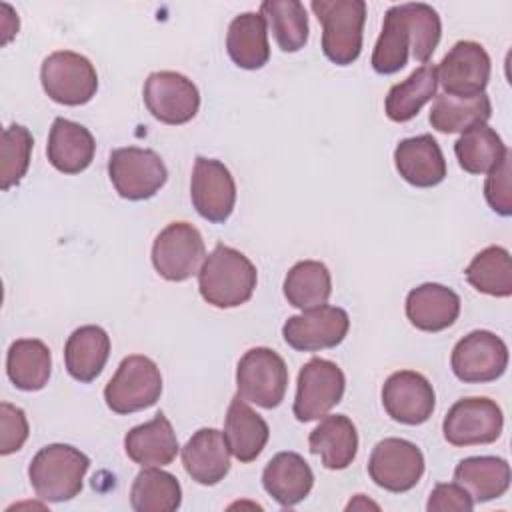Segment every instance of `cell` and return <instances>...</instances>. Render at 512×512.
I'll return each instance as SVG.
<instances>
[{"label":"cell","mask_w":512,"mask_h":512,"mask_svg":"<svg viewBox=\"0 0 512 512\" xmlns=\"http://www.w3.org/2000/svg\"><path fill=\"white\" fill-rule=\"evenodd\" d=\"M504 428L502 408L486 396L460 398L452 404L442 422L448 444L464 448L476 444H492Z\"/></svg>","instance_id":"8fae6325"},{"label":"cell","mask_w":512,"mask_h":512,"mask_svg":"<svg viewBox=\"0 0 512 512\" xmlns=\"http://www.w3.org/2000/svg\"><path fill=\"white\" fill-rule=\"evenodd\" d=\"M30 428L22 408L2 402L0 404V454L8 456L18 452L28 440Z\"/></svg>","instance_id":"ab89813d"},{"label":"cell","mask_w":512,"mask_h":512,"mask_svg":"<svg viewBox=\"0 0 512 512\" xmlns=\"http://www.w3.org/2000/svg\"><path fill=\"white\" fill-rule=\"evenodd\" d=\"M144 104L148 112L170 126L190 122L200 108V92L196 84L180 72H152L144 82Z\"/></svg>","instance_id":"5bb4252c"},{"label":"cell","mask_w":512,"mask_h":512,"mask_svg":"<svg viewBox=\"0 0 512 512\" xmlns=\"http://www.w3.org/2000/svg\"><path fill=\"white\" fill-rule=\"evenodd\" d=\"M238 396L260 408H276L288 388V368L284 358L266 346L244 352L236 366Z\"/></svg>","instance_id":"8992f818"},{"label":"cell","mask_w":512,"mask_h":512,"mask_svg":"<svg viewBox=\"0 0 512 512\" xmlns=\"http://www.w3.org/2000/svg\"><path fill=\"white\" fill-rule=\"evenodd\" d=\"M508 148L500 134L488 124H476L454 142V154L460 168L468 174H488L506 156Z\"/></svg>","instance_id":"836d02e7"},{"label":"cell","mask_w":512,"mask_h":512,"mask_svg":"<svg viewBox=\"0 0 512 512\" xmlns=\"http://www.w3.org/2000/svg\"><path fill=\"white\" fill-rule=\"evenodd\" d=\"M442 36L438 12L424 2L394 4L384 14L382 32L372 52V68L378 74L402 70L412 56L428 62Z\"/></svg>","instance_id":"6da1fadb"},{"label":"cell","mask_w":512,"mask_h":512,"mask_svg":"<svg viewBox=\"0 0 512 512\" xmlns=\"http://www.w3.org/2000/svg\"><path fill=\"white\" fill-rule=\"evenodd\" d=\"M474 508V502L470 498V494L458 484V482H440L434 486V490L430 492L426 510L428 512H470Z\"/></svg>","instance_id":"60d3db41"},{"label":"cell","mask_w":512,"mask_h":512,"mask_svg":"<svg viewBox=\"0 0 512 512\" xmlns=\"http://www.w3.org/2000/svg\"><path fill=\"white\" fill-rule=\"evenodd\" d=\"M382 406L386 414L406 426L424 424L436 406V394L426 376L414 370L390 374L382 386Z\"/></svg>","instance_id":"ac0fdd59"},{"label":"cell","mask_w":512,"mask_h":512,"mask_svg":"<svg viewBox=\"0 0 512 512\" xmlns=\"http://www.w3.org/2000/svg\"><path fill=\"white\" fill-rule=\"evenodd\" d=\"M368 474L376 486L388 492H408L424 474V456L410 440L384 438L370 452Z\"/></svg>","instance_id":"4fadbf2b"},{"label":"cell","mask_w":512,"mask_h":512,"mask_svg":"<svg viewBox=\"0 0 512 512\" xmlns=\"http://www.w3.org/2000/svg\"><path fill=\"white\" fill-rule=\"evenodd\" d=\"M438 76L436 66L422 64L416 68L406 80L394 84L384 100L386 116L392 122H408L412 120L420 108L436 96Z\"/></svg>","instance_id":"1f68e13d"},{"label":"cell","mask_w":512,"mask_h":512,"mask_svg":"<svg viewBox=\"0 0 512 512\" xmlns=\"http://www.w3.org/2000/svg\"><path fill=\"white\" fill-rule=\"evenodd\" d=\"M206 260L202 234L190 222H170L152 244V264L168 282H184L200 272Z\"/></svg>","instance_id":"9c48e42d"},{"label":"cell","mask_w":512,"mask_h":512,"mask_svg":"<svg viewBox=\"0 0 512 512\" xmlns=\"http://www.w3.org/2000/svg\"><path fill=\"white\" fill-rule=\"evenodd\" d=\"M256 266L240 250L216 244L198 272V290L214 308H236L246 304L256 288Z\"/></svg>","instance_id":"7a4b0ae2"},{"label":"cell","mask_w":512,"mask_h":512,"mask_svg":"<svg viewBox=\"0 0 512 512\" xmlns=\"http://www.w3.org/2000/svg\"><path fill=\"white\" fill-rule=\"evenodd\" d=\"M450 366L466 384L498 380L508 368V346L490 330H474L456 342Z\"/></svg>","instance_id":"7c38bea8"},{"label":"cell","mask_w":512,"mask_h":512,"mask_svg":"<svg viewBox=\"0 0 512 512\" xmlns=\"http://www.w3.org/2000/svg\"><path fill=\"white\" fill-rule=\"evenodd\" d=\"M40 82L48 98L64 106H82L98 90L94 64L72 50H56L46 56L40 68Z\"/></svg>","instance_id":"52a82bcc"},{"label":"cell","mask_w":512,"mask_h":512,"mask_svg":"<svg viewBox=\"0 0 512 512\" xmlns=\"http://www.w3.org/2000/svg\"><path fill=\"white\" fill-rule=\"evenodd\" d=\"M186 474L202 484L214 486L230 472V448L216 428H200L180 450Z\"/></svg>","instance_id":"d6986e66"},{"label":"cell","mask_w":512,"mask_h":512,"mask_svg":"<svg viewBox=\"0 0 512 512\" xmlns=\"http://www.w3.org/2000/svg\"><path fill=\"white\" fill-rule=\"evenodd\" d=\"M260 14L270 26L282 52H298L308 42V16L298 0H264Z\"/></svg>","instance_id":"8d00e7d4"},{"label":"cell","mask_w":512,"mask_h":512,"mask_svg":"<svg viewBox=\"0 0 512 512\" xmlns=\"http://www.w3.org/2000/svg\"><path fill=\"white\" fill-rule=\"evenodd\" d=\"M510 174H512V152L508 150L504 160L492 172H488V178L484 182V198L488 206L500 216L512 214Z\"/></svg>","instance_id":"f35d334b"},{"label":"cell","mask_w":512,"mask_h":512,"mask_svg":"<svg viewBox=\"0 0 512 512\" xmlns=\"http://www.w3.org/2000/svg\"><path fill=\"white\" fill-rule=\"evenodd\" d=\"M52 372L50 348L38 338L14 340L6 352V374L24 392L42 390Z\"/></svg>","instance_id":"f546056e"},{"label":"cell","mask_w":512,"mask_h":512,"mask_svg":"<svg viewBox=\"0 0 512 512\" xmlns=\"http://www.w3.org/2000/svg\"><path fill=\"white\" fill-rule=\"evenodd\" d=\"M492 116V102L486 92L470 98L440 94L430 110V126L442 134L466 132L476 124H486Z\"/></svg>","instance_id":"4dcf8cb0"},{"label":"cell","mask_w":512,"mask_h":512,"mask_svg":"<svg viewBox=\"0 0 512 512\" xmlns=\"http://www.w3.org/2000/svg\"><path fill=\"white\" fill-rule=\"evenodd\" d=\"M124 450L128 458L142 468H162L176 458L180 446L170 420L164 412H158L150 422L134 426L126 432Z\"/></svg>","instance_id":"cb8c5ba5"},{"label":"cell","mask_w":512,"mask_h":512,"mask_svg":"<svg viewBox=\"0 0 512 512\" xmlns=\"http://www.w3.org/2000/svg\"><path fill=\"white\" fill-rule=\"evenodd\" d=\"M182 504V488L174 474L148 466L140 470L130 488V506L136 512H174Z\"/></svg>","instance_id":"d6a6232c"},{"label":"cell","mask_w":512,"mask_h":512,"mask_svg":"<svg viewBox=\"0 0 512 512\" xmlns=\"http://www.w3.org/2000/svg\"><path fill=\"white\" fill-rule=\"evenodd\" d=\"M284 296L290 306L312 310L324 306L332 294V278L326 264L318 260L296 262L284 278Z\"/></svg>","instance_id":"e575fe53"},{"label":"cell","mask_w":512,"mask_h":512,"mask_svg":"<svg viewBox=\"0 0 512 512\" xmlns=\"http://www.w3.org/2000/svg\"><path fill=\"white\" fill-rule=\"evenodd\" d=\"M262 486L282 508H292L310 494L314 474L300 454L278 452L262 472Z\"/></svg>","instance_id":"603a6c76"},{"label":"cell","mask_w":512,"mask_h":512,"mask_svg":"<svg viewBox=\"0 0 512 512\" xmlns=\"http://www.w3.org/2000/svg\"><path fill=\"white\" fill-rule=\"evenodd\" d=\"M346 378L340 366L326 358H310L298 372L292 412L300 422L324 418L344 396Z\"/></svg>","instance_id":"30bf717a"},{"label":"cell","mask_w":512,"mask_h":512,"mask_svg":"<svg viewBox=\"0 0 512 512\" xmlns=\"http://www.w3.org/2000/svg\"><path fill=\"white\" fill-rule=\"evenodd\" d=\"M110 356V336L96 324L76 328L64 346V366L78 382H92Z\"/></svg>","instance_id":"4316f807"},{"label":"cell","mask_w":512,"mask_h":512,"mask_svg":"<svg viewBox=\"0 0 512 512\" xmlns=\"http://www.w3.org/2000/svg\"><path fill=\"white\" fill-rule=\"evenodd\" d=\"M436 76L444 94L460 98L478 96L490 80V56L482 44L460 40L436 66Z\"/></svg>","instance_id":"e0dca14e"},{"label":"cell","mask_w":512,"mask_h":512,"mask_svg":"<svg viewBox=\"0 0 512 512\" xmlns=\"http://www.w3.org/2000/svg\"><path fill=\"white\" fill-rule=\"evenodd\" d=\"M190 200L204 220L226 222L236 204V182L230 170L220 160L198 156L190 178Z\"/></svg>","instance_id":"9a60e30c"},{"label":"cell","mask_w":512,"mask_h":512,"mask_svg":"<svg viewBox=\"0 0 512 512\" xmlns=\"http://www.w3.org/2000/svg\"><path fill=\"white\" fill-rule=\"evenodd\" d=\"M394 166L416 188H432L446 178V160L432 134L400 140L394 150Z\"/></svg>","instance_id":"ffe728a7"},{"label":"cell","mask_w":512,"mask_h":512,"mask_svg":"<svg viewBox=\"0 0 512 512\" xmlns=\"http://www.w3.org/2000/svg\"><path fill=\"white\" fill-rule=\"evenodd\" d=\"M308 448L328 470L348 468L358 452V432L344 414L324 416L308 436Z\"/></svg>","instance_id":"d4e9b609"},{"label":"cell","mask_w":512,"mask_h":512,"mask_svg":"<svg viewBox=\"0 0 512 512\" xmlns=\"http://www.w3.org/2000/svg\"><path fill=\"white\" fill-rule=\"evenodd\" d=\"M458 482L474 504L500 498L510 488V464L498 456H468L454 468Z\"/></svg>","instance_id":"f1b7e54d"},{"label":"cell","mask_w":512,"mask_h":512,"mask_svg":"<svg viewBox=\"0 0 512 512\" xmlns=\"http://www.w3.org/2000/svg\"><path fill=\"white\" fill-rule=\"evenodd\" d=\"M460 314V296L436 282L412 288L406 296V318L422 332H440L450 328Z\"/></svg>","instance_id":"44dd1931"},{"label":"cell","mask_w":512,"mask_h":512,"mask_svg":"<svg viewBox=\"0 0 512 512\" xmlns=\"http://www.w3.org/2000/svg\"><path fill=\"white\" fill-rule=\"evenodd\" d=\"M96 152L92 132L68 118H54L48 134V162L62 174H80L86 170Z\"/></svg>","instance_id":"7402d4cb"},{"label":"cell","mask_w":512,"mask_h":512,"mask_svg":"<svg viewBox=\"0 0 512 512\" xmlns=\"http://www.w3.org/2000/svg\"><path fill=\"white\" fill-rule=\"evenodd\" d=\"M468 284L488 296L508 298L512 294V260L502 246L480 250L464 270Z\"/></svg>","instance_id":"d590c367"},{"label":"cell","mask_w":512,"mask_h":512,"mask_svg":"<svg viewBox=\"0 0 512 512\" xmlns=\"http://www.w3.org/2000/svg\"><path fill=\"white\" fill-rule=\"evenodd\" d=\"M32 134L26 126L12 124L4 128L0 140V188L6 192L28 172L32 154Z\"/></svg>","instance_id":"74e56055"},{"label":"cell","mask_w":512,"mask_h":512,"mask_svg":"<svg viewBox=\"0 0 512 512\" xmlns=\"http://www.w3.org/2000/svg\"><path fill=\"white\" fill-rule=\"evenodd\" d=\"M226 52L230 60L244 70H258L268 62V24L260 12H242L230 22Z\"/></svg>","instance_id":"83f0119b"},{"label":"cell","mask_w":512,"mask_h":512,"mask_svg":"<svg viewBox=\"0 0 512 512\" xmlns=\"http://www.w3.org/2000/svg\"><path fill=\"white\" fill-rule=\"evenodd\" d=\"M162 394V374L142 354L126 356L104 388L106 406L116 414H132L154 406Z\"/></svg>","instance_id":"5b68a950"},{"label":"cell","mask_w":512,"mask_h":512,"mask_svg":"<svg viewBox=\"0 0 512 512\" xmlns=\"http://www.w3.org/2000/svg\"><path fill=\"white\" fill-rule=\"evenodd\" d=\"M108 176L118 196L126 200H146L166 184L168 170L154 150L126 146L112 150Z\"/></svg>","instance_id":"ba28073f"},{"label":"cell","mask_w":512,"mask_h":512,"mask_svg":"<svg viewBox=\"0 0 512 512\" xmlns=\"http://www.w3.org/2000/svg\"><path fill=\"white\" fill-rule=\"evenodd\" d=\"M90 458L70 444H48L36 452L28 466V478L36 496L44 502H68L82 490Z\"/></svg>","instance_id":"3957f363"},{"label":"cell","mask_w":512,"mask_h":512,"mask_svg":"<svg viewBox=\"0 0 512 512\" xmlns=\"http://www.w3.org/2000/svg\"><path fill=\"white\" fill-rule=\"evenodd\" d=\"M350 328V318L344 308L318 306L290 316L282 326L284 342L300 352H316L338 346Z\"/></svg>","instance_id":"2e32d148"},{"label":"cell","mask_w":512,"mask_h":512,"mask_svg":"<svg viewBox=\"0 0 512 512\" xmlns=\"http://www.w3.org/2000/svg\"><path fill=\"white\" fill-rule=\"evenodd\" d=\"M222 434L230 448V454L246 464L262 454L270 438V428L266 420L258 412H254L244 398L236 394L230 400Z\"/></svg>","instance_id":"484cf974"},{"label":"cell","mask_w":512,"mask_h":512,"mask_svg":"<svg viewBox=\"0 0 512 512\" xmlns=\"http://www.w3.org/2000/svg\"><path fill=\"white\" fill-rule=\"evenodd\" d=\"M312 12L322 24V52L336 66H348L362 52L366 22L364 0H312Z\"/></svg>","instance_id":"277c9868"}]
</instances>
